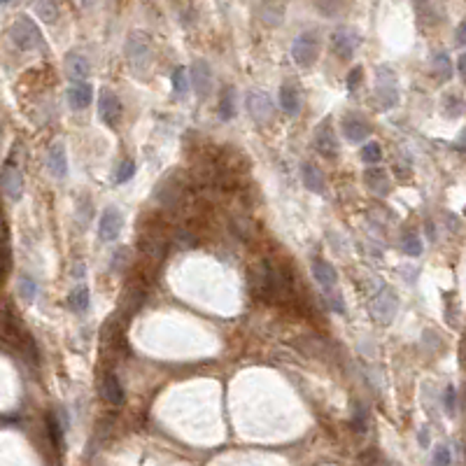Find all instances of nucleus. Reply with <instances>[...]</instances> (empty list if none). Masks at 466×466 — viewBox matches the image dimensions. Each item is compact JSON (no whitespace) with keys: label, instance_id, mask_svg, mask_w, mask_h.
Masks as SVG:
<instances>
[{"label":"nucleus","instance_id":"obj_1","mask_svg":"<svg viewBox=\"0 0 466 466\" xmlns=\"http://www.w3.org/2000/svg\"><path fill=\"white\" fill-rule=\"evenodd\" d=\"M320 57V35L317 30H305L292 45V59L298 68H310Z\"/></svg>","mask_w":466,"mask_h":466},{"label":"nucleus","instance_id":"obj_2","mask_svg":"<svg viewBox=\"0 0 466 466\" xmlns=\"http://www.w3.org/2000/svg\"><path fill=\"white\" fill-rule=\"evenodd\" d=\"M126 59L136 70H145L152 59V40L143 30H131L126 38Z\"/></svg>","mask_w":466,"mask_h":466},{"label":"nucleus","instance_id":"obj_3","mask_svg":"<svg viewBox=\"0 0 466 466\" xmlns=\"http://www.w3.org/2000/svg\"><path fill=\"white\" fill-rule=\"evenodd\" d=\"M376 98L383 108L398 105V79L389 65H380L376 70Z\"/></svg>","mask_w":466,"mask_h":466},{"label":"nucleus","instance_id":"obj_4","mask_svg":"<svg viewBox=\"0 0 466 466\" xmlns=\"http://www.w3.org/2000/svg\"><path fill=\"white\" fill-rule=\"evenodd\" d=\"M10 38L17 47L21 49V52H33V49H38L42 45L40 30L33 23V19H28V17H19V19L12 23Z\"/></svg>","mask_w":466,"mask_h":466},{"label":"nucleus","instance_id":"obj_5","mask_svg":"<svg viewBox=\"0 0 466 466\" xmlns=\"http://www.w3.org/2000/svg\"><path fill=\"white\" fill-rule=\"evenodd\" d=\"M396 308H398V298L389 287H383V290L376 292V296L371 298V315L383 324H389L394 320Z\"/></svg>","mask_w":466,"mask_h":466},{"label":"nucleus","instance_id":"obj_6","mask_svg":"<svg viewBox=\"0 0 466 466\" xmlns=\"http://www.w3.org/2000/svg\"><path fill=\"white\" fill-rule=\"evenodd\" d=\"M247 112L256 124H268L273 119V101L263 91H250L247 94Z\"/></svg>","mask_w":466,"mask_h":466},{"label":"nucleus","instance_id":"obj_7","mask_svg":"<svg viewBox=\"0 0 466 466\" xmlns=\"http://www.w3.org/2000/svg\"><path fill=\"white\" fill-rule=\"evenodd\" d=\"M331 47H334V52L338 54L343 61H350L359 47V35L354 33L352 28H338L331 35Z\"/></svg>","mask_w":466,"mask_h":466},{"label":"nucleus","instance_id":"obj_8","mask_svg":"<svg viewBox=\"0 0 466 466\" xmlns=\"http://www.w3.org/2000/svg\"><path fill=\"white\" fill-rule=\"evenodd\" d=\"M98 114H101V119L105 121L108 126L119 124V119H121V101H119V96H116L114 91H110V89L101 91V98H98Z\"/></svg>","mask_w":466,"mask_h":466},{"label":"nucleus","instance_id":"obj_9","mask_svg":"<svg viewBox=\"0 0 466 466\" xmlns=\"http://www.w3.org/2000/svg\"><path fill=\"white\" fill-rule=\"evenodd\" d=\"M121 226H124L121 212L116 210V207H105V210H103V217H101V224H98V236H101V241L112 243L121 233Z\"/></svg>","mask_w":466,"mask_h":466},{"label":"nucleus","instance_id":"obj_10","mask_svg":"<svg viewBox=\"0 0 466 466\" xmlns=\"http://www.w3.org/2000/svg\"><path fill=\"white\" fill-rule=\"evenodd\" d=\"M315 150L320 152L322 156H336L338 154V143H336V133L331 128V121L324 119L315 131Z\"/></svg>","mask_w":466,"mask_h":466},{"label":"nucleus","instance_id":"obj_11","mask_svg":"<svg viewBox=\"0 0 466 466\" xmlns=\"http://www.w3.org/2000/svg\"><path fill=\"white\" fill-rule=\"evenodd\" d=\"M343 133H345L350 143H361V140L371 136V124L369 119L361 114H347L345 119H343Z\"/></svg>","mask_w":466,"mask_h":466},{"label":"nucleus","instance_id":"obj_12","mask_svg":"<svg viewBox=\"0 0 466 466\" xmlns=\"http://www.w3.org/2000/svg\"><path fill=\"white\" fill-rule=\"evenodd\" d=\"M0 187H3V192L10 201H19L21 189H23V180H21L19 168H14V165H5L3 175H0Z\"/></svg>","mask_w":466,"mask_h":466},{"label":"nucleus","instance_id":"obj_13","mask_svg":"<svg viewBox=\"0 0 466 466\" xmlns=\"http://www.w3.org/2000/svg\"><path fill=\"white\" fill-rule=\"evenodd\" d=\"M63 68H65V75H68L72 82H82V79H87L89 72H91V65H89L87 57H82L79 52L65 54Z\"/></svg>","mask_w":466,"mask_h":466},{"label":"nucleus","instance_id":"obj_14","mask_svg":"<svg viewBox=\"0 0 466 466\" xmlns=\"http://www.w3.org/2000/svg\"><path fill=\"white\" fill-rule=\"evenodd\" d=\"M192 84L199 96H207L212 89V72L205 61H196L192 65Z\"/></svg>","mask_w":466,"mask_h":466},{"label":"nucleus","instance_id":"obj_15","mask_svg":"<svg viewBox=\"0 0 466 466\" xmlns=\"http://www.w3.org/2000/svg\"><path fill=\"white\" fill-rule=\"evenodd\" d=\"M47 165H49V173L54 177H59V180L68 175V156H65L63 143L52 145V150H49V154H47Z\"/></svg>","mask_w":466,"mask_h":466},{"label":"nucleus","instance_id":"obj_16","mask_svg":"<svg viewBox=\"0 0 466 466\" xmlns=\"http://www.w3.org/2000/svg\"><path fill=\"white\" fill-rule=\"evenodd\" d=\"M156 201L168 207H175L182 201V185H177L173 177H165L156 189Z\"/></svg>","mask_w":466,"mask_h":466},{"label":"nucleus","instance_id":"obj_17","mask_svg":"<svg viewBox=\"0 0 466 466\" xmlns=\"http://www.w3.org/2000/svg\"><path fill=\"white\" fill-rule=\"evenodd\" d=\"M280 108L292 116L301 112V94H298V89L292 82H285L280 87Z\"/></svg>","mask_w":466,"mask_h":466},{"label":"nucleus","instance_id":"obj_18","mask_svg":"<svg viewBox=\"0 0 466 466\" xmlns=\"http://www.w3.org/2000/svg\"><path fill=\"white\" fill-rule=\"evenodd\" d=\"M103 396H105V401L112 403V406H121V403L126 401L124 387H121L119 378H116L114 373H108V376L103 378Z\"/></svg>","mask_w":466,"mask_h":466},{"label":"nucleus","instance_id":"obj_19","mask_svg":"<svg viewBox=\"0 0 466 466\" xmlns=\"http://www.w3.org/2000/svg\"><path fill=\"white\" fill-rule=\"evenodd\" d=\"M259 17L266 26H278L285 19V3L282 0H266L259 8Z\"/></svg>","mask_w":466,"mask_h":466},{"label":"nucleus","instance_id":"obj_20","mask_svg":"<svg viewBox=\"0 0 466 466\" xmlns=\"http://www.w3.org/2000/svg\"><path fill=\"white\" fill-rule=\"evenodd\" d=\"M312 275H315V280L320 282L324 290H334V285L338 282V273H336V268L331 266V263L322 261V259L312 261Z\"/></svg>","mask_w":466,"mask_h":466},{"label":"nucleus","instance_id":"obj_21","mask_svg":"<svg viewBox=\"0 0 466 466\" xmlns=\"http://www.w3.org/2000/svg\"><path fill=\"white\" fill-rule=\"evenodd\" d=\"M91 98H94V89H91V84H87V82H75L68 89L70 105L77 110H84L87 105H91Z\"/></svg>","mask_w":466,"mask_h":466},{"label":"nucleus","instance_id":"obj_22","mask_svg":"<svg viewBox=\"0 0 466 466\" xmlns=\"http://www.w3.org/2000/svg\"><path fill=\"white\" fill-rule=\"evenodd\" d=\"M143 298H145V287L143 285H131L126 290V294H124V303H121V312L124 315H133L138 308H140V303H143Z\"/></svg>","mask_w":466,"mask_h":466},{"label":"nucleus","instance_id":"obj_23","mask_svg":"<svg viewBox=\"0 0 466 466\" xmlns=\"http://www.w3.org/2000/svg\"><path fill=\"white\" fill-rule=\"evenodd\" d=\"M140 247H143V252L147 256H152V259H163L168 245H165L163 238L154 236V233H147V236H143V241H140Z\"/></svg>","mask_w":466,"mask_h":466},{"label":"nucleus","instance_id":"obj_24","mask_svg":"<svg viewBox=\"0 0 466 466\" xmlns=\"http://www.w3.org/2000/svg\"><path fill=\"white\" fill-rule=\"evenodd\" d=\"M33 10L45 23H54L59 19V3L57 0H33Z\"/></svg>","mask_w":466,"mask_h":466},{"label":"nucleus","instance_id":"obj_25","mask_svg":"<svg viewBox=\"0 0 466 466\" xmlns=\"http://www.w3.org/2000/svg\"><path fill=\"white\" fill-rule=\"evenodd\" d=\"M301 173H303V185L310 189V192L315 194H322L324 192V180H322V173L315 168L312 163H303L301 165Z\"/></svg>","mask_w":466,"mask_h":466},{"label":"nucleus","instance_id":"obj_26","mask_svg":"<svg viewBox=\"0 0 466 466\" xmlns=\"http://www.w3.org/2000/svg\"><path fill=\"white\" fill-rule=\"evenodd\" d=\"M315 8L324 17H341L343 12H347L350 0H315Z\"/></svg>","mask_w":466,"mask_h":466},{"label":"nucleus","instance_id":"obj_27","mask_svg":"<svg viewBox=\"0 0 466 466\" xmlns=\"http://www.w3.org/2000/svg\"><path fill=\"white\" fill-rule=\"evenodd\" d=\"M366 182H369V187L373 189L376 194L385 196L389 189V180H387V173L380 168H373V170H366Z\"/></svg>","mask_w":466,"mask_h":466},{"label":"nucleus","instance_id":"obj_28","mask_svg":"<svg viewBox=\"0 0 466 466\" xmlns=\"http://www.w3.org/2000/svg\"><path fill=\"white\" fill-rule=\"evenodd\" d=\"M219 114H222V119H233V114H236V91H233V87L224 89L222 101H219Z\"/></svg>","mask_w":466,"mask_h":466},{"label":"nucleus","instance_id":"obj_29","mask_svg":"<svg viewBox=\"0 0 466 466\" xmlns=\"http://www.w3.org/2000/svg\"><path fill=\"white\" fill-rule=\"evenodd\" d=\"M361 161L369 163V165H376L383 161V147L376 140H369L364 147H361Z\"/></svg>","mask_w":466,"mask_h":466},{"label":"nucleus","instance_id":"obj_30","mask_svg":"<svg viewBox=\"0 0 466 466\" xmlns=\"http://www.w3.org/2000/svg\"><path fill=\"white\" fill-rule=\"evenodd\" d=\"M434 70L440 79H450L452 77V61L447 57V52H436L434 54Z\"/></svg>","mask_w":466,"mask_h":466},{"label":"nucleus","instance_id":"obj_31","mask_svg":"<svg viewBox=\"0 0 466 466\" xmlns=\"http://www.w3.org/2000/svg\"><path fill=\"white\" fill-rule=\"evenodd\" d=\"M70 308L82 312L89 308V287H77V290H72L70 294Z\"/></svg>","mask_w":466,"mask_h":466},{"label":"nucleus","instance_id":"obj_32","mask_svg":"<svg viewBox=\"0 0 466 466\" xmlns=\"http://www.w3.org/2000/svg\"><path fill=\"white\" fill-rule=\"evenodd\" d=\"M19 294L23 301H33L35 294H38V285H35V280L26 273L19 275Z\"/></svg>","mask_w":466,"mask_h":466},{"label":"nucleus","instance_id":"obj_33","mask_svg":"<svg viewBox=\"0 0 466 466\" xmlns=\"http://www.w3.org/2000/svg\"><path fill=\"white\" fill-rule=\"evenodd\" d=\"M415 8H418L420 19H427V17H429V23H434L438 19V12H436L434 0H415Z\"/></svg>","mask_w":466,"mask_h":466},{"label":"nucleus","instance_id":"obj_34","mask_svg":"<svg viewBox=\"0 0 466 466\" xmlns=\"http://www.w3.org/2000/svg\"><path fill=\"white\" fill-rule=\"evenodd\" d=\"M170 79H173V87H175V94L177 96H185L187 89H189V79H187V68H175L173 75H170Z\"/></svg>","mask_w":466,"mask_h":466},{"label":"nucleus","instance_id":"obj_35","mask_svg":"<svg viewBox=\"0 0 466 466\" xmlns=\"http://www.w3.org/2000/svg\"><path fill=\"white\" fill-rule=\"evenodd\" d=\"M403 252L408 256H420L422 254V241L420 236H415V233H408L406 238H403Z\"/></svg>","mask_w":466,"mask_h":466},{"label":"nucleus","instance_id":"obj_36","mask_svg":"<svg viewBox=\"0 0 466 466\" xmlns=\"http://www.w3.org/2000/svg\"><path fill=\"white\" fill-rule=\"evenodd\" d=\"M136 173V161H131V159H126L124 163L119 165V170H116V182H128Z\"/></svg>","mask_w":466,"mask_h":466},{"label":"nucleus","instance_id":"obj_37","mask_svg":"<svg viewBox=\"0 0 466 466\" xmlns=\"http://www.w3.org/2000/svg\"><path fill=\"white\" fill-rule=\"evenodd\" d=\"M452 464V455L447 450V445H438L436 452H434V466H450Z\"/></svg>","mask_w":466,"mask_h":466},{"label":"nucleus","instance_id":"obj_38","mask_svg":"<svg viewBox=\"0 0 466 466\" xmlns=\"http://www.w3.org/2000/svg\"><path fill=\"white\" fill-rule=\"evenodd\" d=\"M445 112H447V116H459V114H462V98H457V96L445 98Z\"/></svg>","mask_w":466,"mask_h":466},{"label":"nucleus","instance_id":"obj_39","mask_svg":"<svg viewBox=\"0 0 466 466\" xmlns=\"http://www.w3.org/2000/svg\"><path fill=\"white\" fill-rule=\"evenodd\" d=\"M443 403H445L447 413H455V408H457V392H455V387H452V385H447V389H445V394H443Z\"/></svg>","mask_w":466,"mask_h":466},{"label":"nucleus","instance_id":"obj_40","mask_svg":"<svg viewBox=\"0 0 466 466\" xmlns=\"http://www.w3.org/2000/svg\"><path fill=\"white\" fill-rule=\"evenodd\" d=\"M352 425H354V429H357V432H366V410L361 408V406H357V413H354Z\"/></svg>","mask_w":466,"mask_h":466},{"label":"nucleus","instance_id":"obj_41","mask_svg":"<svg viewBox=\"0 0 466 466\" xmlns=\"http://www.w3.org/2000/svg\"><path fill=\"white\" fill-rule=\"evenodd\" d=\"M327 292L331 294V308H334L336 312H341V315H343V312H345V303H343V296H341L338 292H336V294L331 292V290H327Z\"/></svg>","mask_w":466,"mask_h":466},{"label":"nucleus","instance_id":"obj_42","mask_svg":"<svg viewBox=\"0 0 466 466\" xmlns=\"http://www.w3.org/2000/svg\"><path fill=\"white\" fill-rule=\"evenodd\" d=\"M359 82H361V68L357 65V68H354V70L347 75V87L354 91V89H357V84H359Z\"/></svg>","mask_w":466,"mask_h":466},{"label":"nucleus","instance_id":"obj_43","mask_svg":"<svg viewBox=\"0 0 466 466\" xmlns=\"http://www.w3.org/2000/svg\"><path fill=\"white\" fill-rule=\"evenodd\" d=\"M457 47H464V26L457 28Z\"/></svg>","mask_w":466,"mask_h":466},{"label":"nucleus","instance_id":"obj_44","mask_svg":"<svg viewBox=\"0 0 466 466\" xmlns=\"http://www.w3.org/2000/svg\"><path fill=\"white\" fill-rule=\"evenodd\" d=\"M420 443H422V445H427V432H422V434H420Z\"/></svg>","mask_w":466,"mask_h":466},{"label":"nucleus","instance_id":"obj_45","mask_svg":"<svg viewBox=\"0 0 466 466\" xmlns=\"http://www.w3.org/2000/svg\"><path fill=\"white\" fill-rule=\"evenodd\" d=\"M8 3H10V0H0V5H8Z\"/></svg>","mask_w":466,"mask_h":466},{"label":"nucleus","instance_id":"obj_46","mask_svg":"<svg viewBox=\"0 0 466 466\" xmlns=\"http://www.w3.org/2000/svg\"><path fill=\"white\" fill-rule=\"evenodd\" d=\"M0 136H3V131H0Z\"/></svg>","mask_w":466,"mask_h":466}]
</instances>
